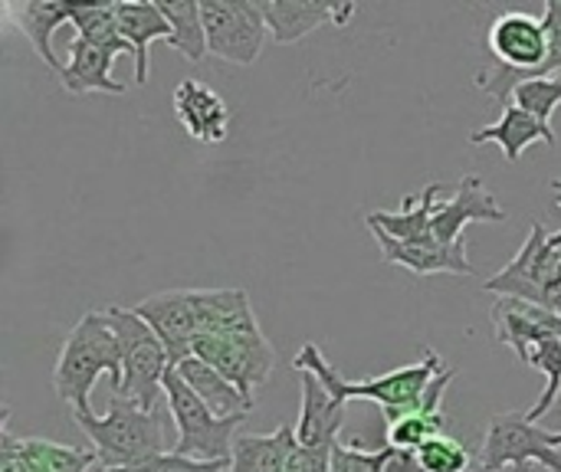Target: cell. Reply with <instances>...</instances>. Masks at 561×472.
<instances>
[{"label":"cell","mask_w":561,"mask_h":472,"mask_svg":"<svg viewBox=\"0 0 561 472\" xmlns=\"http://www.w3.org/2000/svg\"><path fill=\"white\" fill-rule=\"evenodd\" d=\"M385 472H424V467H421L417 453L391 447V457H388V467H385Z\"/></svg>","instance_id":"33"},{"label":"cell","mask_w":561,"mask_h":472,"mask_svg":"<svg viewBox=\"0 0 561 472\" xmlns=\"http://www.w3.org/2000/svg\"><path fill=\"white\" fill-rule=\"evenodd\" d=\"M559 407H561V398H559Z\"/></svg>","instance_id":"38"},{"label":"cell","mask_w":561,"mask_h":472,"mask_svg":"<svg viewBox=\"0 0 561 472\" xmlns=\"http://www.w3.org/2000/svg\"><path fill=\"white\" fill-rule=\"evenodd\" d=\"M89 472H102V470H89Z\"/></svg>","instance_id":"37"},{"label":"cell","mask_w":561,"mask_h":472,"mask_svg":"<svg viewBox=\"0 0 561 472\" xmlns=\"http://www.w3.org/2000/svg\"><path fill=\"white\" fill-rule=\"evenodd\" d=\"M552 191L561 197V181H552ZM549 246H552V250H561V230L559 233H549Z\"/></svg>","instance_id":"34"},{"label":"cell","mask_w":561,"mask_h":472,"mask_svg":"<svg viewBox=\"0 0 561 472\" xmlns=\"http://www.w3.org/2000/svg\"><path fill=\"white\" fill-rule=\"evenodd\" d=\"M194 306H197L201 335H227V332L260 329V322L253 315V302L243 289H194Z\"/></svg>","instance_id":"23"},{"label":"cell","mask_w":561,"mask_h":472,"mask_svg":"<svg viewBox=\"0 0 561 472\" xmlns=\"http://www.w3.org/2000/svg\"><path fill=\"white\" fill-rule=\"evenodd\" d=\"M500 145L506 161L510 164H519L523 151L533 148V145H556V128L539 122L536 115H529L526 108H519L516 102H506L503 105V115L496 125H486V128H477L470 131V145Z\"/></svg>","instance_id":"18"},{"label":"cell","mask_w":561,"mask_h":472,"mask_svg":"<svg viewBox=\"0 0 561 472\" xmlns=\"http://www.w3.org/2000/svg\"><path fill=\"white\" fill-rule=\"evenodd\" d=\"M556 444H559V447H561V434H556Z\"/></svg>","instance_id":"36"},{"label":"cell","mask_w":561,"mask_h":472,"mask_svg":"<svg viewBox=\"0 0 561 472\" xmlns=\"http://www.w3.org/2000/svg\"><path fill=\"white\" fill-rule=\"evenodd\" d=\"M417 460L424 472H467L470 470V453L460 440L454 437H434L431 444H424L417 450Z\"/></svg>","instance_id":"30"},{"label":"cell","mask_w":561,"mask_h":472,"mask_svg":"<svg viewBox=\"0 0 561 472\" xmlns=\"http://www.w3.org/2000/svg\"><path fill=\"white\" fill-rule=\"evenodd\" d=\"M500 472H549L546 467H536V463H526V467H510V470H500Z\"/></svg>","instance_id":"35"},{"label":"cell","mask_w":561,"mask_h":472,"mask_svg":"<svg viewBox=\"0 0 561 472\" xmlns=\"http://www.w3.org/2000/svg\"><path fill=\"white\" fill-rule=\"evenodd\" d=\"M76 26V36L99 46V49H108V53H131L135 49L125 43L122 30H118V16H115V3H72V20Z\"/></svg>","instance_id":"27"},{"label":"cell","mask_w":561,"mask_h":472,"mask_svg":"<svg viewBox=\"0 0 561 472\" xmlns=\"http://www.w3.org/2000/svg\"><path fill=\"white\" fill-rule=\"evenodd\" d=\"M437 197H440V184L431 181L424 187L421 197L408 194L401 200V210H371L368 214V227L385 230L388 237L401 240V243H414V246H431L434 240V210H437Z\"/></svg>","instance_id":"19"},{"label":"cell","mask_w":561,"mask_h":472,"mask_svg":"<svg viewBox=\"0 0 561 472\" xmlns=\"http://www.w3.org/2000/svg\"><path fill=\"white\" fill-rule=\"evenodd\" d=\"M299 381H302V407L296 421V440L309 453H332L348 411L342 401L329 394V388L316 375L299 371Z\"/></svg>","instance_id":"12"},{"label":"cell","mask_w":561,"mask_h":472,"mask_svg":"<svg viewBox=\"0 0 561 472\" xmlns=\"http://www.w3.org/2000/svg\"><path fill=\"white\" fill-rule=\"evenodd\" d=\"M503 220H506V210L493 194L483 191L480 174H463L457 194L450 200H437L434 240L450 246V243L463 240L467 223H503Z\"/></svg>","instance_id":"11"},{"label":"cell","mask_w":561,"mask_h":472,"mask_svg":"<svg viewBox=\"0 0 561 472\" xmlns=\"http://www.w3.org/2000/svg\"><path fill=\"white\" fill-rule=\"evenodd\" d=\"M76 427L89 437L95 467L102 472L135 470L161 453H171L158 411L148 414L125 398H112L105 417H95V414L76 417Z\"/></svg>","instance_id":"3"},{"label":"cell","mask_w":561,"mask_h":472,"mask_svg":"<svg viewBox=\"0 0 561 472\" xmlns=\"http://www.w3.org/2000/svg\"><path fill=\"white\" fill-rule=\"evenodd\" d=\"M526 463L561 472V447L556 444V434H546L542 427L526 421V414H496L480 447V472H500Z\"/></svg>","instance_id":"7"},{"label":"cell","mask_w":561,"mask_h":472,"mask_svg":"<svg viewBox=\"0 0 561 472\" xmlns=\"http://www.w3.org/2000/svg\"><path fill=\"white\" fill-rule=\"evenodd\" d=\"M108 375L112 381V394H118L122 388V345L115 338V332L105 325L102 312H85L72 332L66 335L56 368H53V391L59 394V401H66L72 407V417L92 414L89 394L92 384Z\"/></svg>","instance_id":"2"},{"label":"cell","mask_w":561,"mask_h":472,"mask_svg":"<svg viewBox=\"0 0 561 472\" xmlns=\"http://www.w3.org/2000/svg\"><path fill=\"white\" fill-rule=\"evenodd\" d=\"M118 53L99 49L85 39H72L69 43V59L59 72V82L66 92L72 95H85V92H108V95H125V85L112 79V66H115Z\"/></svg>","instance_id":"21"},{"label":"cell","mask_w":561,"mask_h":472,"mask_svg":"<svg viewBox=\"0 0 561 472\" xmlns=\"http://www.w3.org/2000/svg\"><path fill=\"white\" fill-rule=\"evenodd\" d=\"M444 368H447V365L440 361V355H437L434 348H424V358H421L417 365H404V368H398V371H391V375H381V378H375V381H348V378H342V375L325 361V355L319 352L316 342H306V345L299 348L296 361H293V371H296V375H299V371L316 375V378L329 388V394H332L335 401H342V404H348V401H375V404L381 407V414H385V427H391V424H398L401 417L414 414V411L424 404L427 388L434 384V378H437Z\"/></svg>","instance_id":"1"},{"label":"cell","mask_w":561,"mask_h":472,"mask_svg":"<svg viewBox=\"0 0 561 472\" xmlns=\"http://www.w3.org/2000/svg\"><path fill=\"white\" fill-rule=\"evenodd\" d=\"M135 312L151 325V332H154V335L161 338V345L168 348L171 368L194 355V345H197V335H201V329H197L194 289L158 292V296L138 302Z\"/></svg>","instance_id":"10"},{"label":"cell","mask_w":561,"mask_h":472,"mask_svg":"<svg viewBox=\"0 0 561 472\" xmlns=\"http://www.w3.org/2000/svg\"><path fill=\"white\" fill-rule=\"evenodd\" d=\"M230 470V463H197V460H187V457H178L174 450L171 453H161L135 470L125 472H224Z\"/></svg>","instance_id":"32"},{"label":"cell","mask_w":561,"mask_h":472,"mask_svg":"<svg viewBox=\"0 0 561 472\" xmlns=\"http://www.w3.org/2000/svg\"><path fill=\"white\" fill-rule=\"evenodd\" d=\"M483 289L500 299H523L556 312L561 292V250L549 246V233L542 223L529 227V237L513 256V263L490 276Z\"/></svg>","instance_id":"6"},{"label":"cell","mask_w":561,"mask_h":472,"mask_svg":"<svg viewBox=\"0 0 561 472\" xmlns=\"http://www.w3.org/2000/svg\"><path fill=\"white\" fill-rule=\"evenodd\" d=\"M454 378H457V368L447 365V368L434 378V384L427 388L424 404H421L414 414H408V417H401L398 424L388 427V447L417 453V450H421L424 444H431L434 437H444L447 417H444V411H440V401H444V394H447V388H450Z\"/></svg>","instance_id":"20"},{"label":"cell","mask_w":561,"mask_h":472,"mask_svg":"<svg viewBox=\"0 0 561 472\" xmlns=\"http://www.w3.org/2000/svg\"><path fill=\"white\" fill-rule=\"evenodd\" d=\"M158 7H161L164 20L171 23L168 46H174L187 62H204L210 46H207L201 3H194V0H168V3H158Z\"/></svg>","instance_id":"26"},{"label":"cell","mask_w":561,"mask_h":472,"mask_svg":"<svg viewBox=\"0 0 561 472\" xmlns=\"http://www.w3.org/2000/svg\"><path fill=\"white\" fill-rule=\"evenodd\" d=\"M164 401L171 411V421L178 427V444L171 447L178 457L197 460V463H230L237 430L247 421L243 417H214L210 407L184 384V378L171 368L164 375Z\"/></svg>","instance_id":"5"},{"label":"cell","mask_w":561,"mask_h":472,"mask_svg":"<svg viewBox=\"0 0 561 472\" xmlns=\"http://www.w3.org/2000/svg\"><path fill=\"white\" fill-rule=\"evenodd\" d=\"M115 16H118V30L125 36V43L135 49V82L145 85L148 82V46L154 39H171V23L164 20L158 3L148 0H128V3H115Z\"/></svg>","instance_id":"22"},{"label":"cell","mask_w":561,"mask_h":472,"mask_svg":"<svg viewBox=\"0 0 561 472\" xmlns=\"http://www.w3.org/2000/svg\"><path fill=\"white\" fill-rule=\"evenodd\" d=\"M526 365H533V368H539L542 375H546V391H542V398L526 411V421H539V417H546L552 407H559V398H561V338H546V342H539L529 355H526Z\"/></svg>","instance_id":"28"},{"label":"cell","mask_w":561,"mask_h":472,"mask_svg":"<svg viewBox=\"0 0 561 472\" xmlns=\"http://www.w3.org/2000/svg\"><path fill=\"white\" fill-rule=\"evenodd\" d=\"M388 457H391V447L385 450H365L358 440L352 444H335L332 450V463L329 470L332 472H385L388 467Z\"/></svg>","instance_id":"31"},{"label":"cell","mask_w":561,"mask_h":472,"mask_svg":"<svg viewBox=\"0 0 561 472\" xmlns=\"http://www.w3.org/2000/svg\"><path fill=\"white\" fill-rule=\"evenodd\" d=\"M16 20H20V30L23 36L33 43L36 56L53 69V72H62L66 62L56 59L53 53V33L72 20V3L66 0H30L23 7H16Z\"/></svg>","instance_id":"25"},{"label":"cell","mask_w":561,"mask_h":472,"mask_svg":"<svg viewBox=\"0 0 561 472\" xmlns=\"http://www.w3.org/2000/svg\"><path fill=\"white\" fill-rule=\"evenodd\" d=\"M519 108H526L529 115H536L539 122L552 125V115L561 105V76L552 79H529V82H519L513 89V99Z\"/></svg>","instance_id":"29"},{"label":"cell","mask_w":561,"mask_h":472,"mask_svg":"<svg viewBox=\"0 0 561 472\" xmlns=\"http://www.w3.org/2000/svg\"><path fill=\"white\" fill-rule=\"evenodd\" d=\"M263 16L270 36L286 46L299 43L319 26H348L355 3H322V0H263Z\"/></svg>","instance_id":"13"},{"label":"cell","mask_w":561,"mask_h":472,"mask_svg":"<svg viewBox=\"0 0 561 472\" xmlns=\"http://www.w3.org/2000/svg\"><path fill=\"white\" fill-rule=\"evenodd\" d=\"M194 355L207 361L210 368H217L230 384H237L247 401H253V391L266 384L276 368V352L266 342L263 329L201 335L194 345Z\"/></svg>","instance_id":"9"},{"label":"cell","mask_w":561,"mask_h":472,"mask_svg":"<svg viewBox=\"0 0 561 472\" xmlns=\"http://www.w3.org/2000/svg\"><path fill=\"white\" fill-rule=\"evenodd\" d=\"M493 329L500 345L513 348L519 355V361H526V355L546 342V338H561V315L552 309L523 302V299H500L493 309Z\"/></svg>","instance_id":"14"},{"label":"cell","mask_w":561,"mask_h":472,"mask_svg":"<svg viewBox=\"0 0 561 472\" xmlns=\"http://www.w3.org/2000/svg\"><path fill=\"white\" fill-rule=\"evenodd\" d=\"M174 371L184 378V384L210 407L214 417H243L253 411V401H247L240 394L237 384H230L217 368H210L207 361H201L197 355L184 358L181 365H174Z\"/></svg>","instance_id":"24"},{"label":"cell","mask_w":561,"mask_h":472,"mask_svg":"<svg viewBox=\"0 0 561 472\" xmlns=\"http://www.w3.org/2000/svg\"><path fill=\"white\" fill-rule=\"evenodd\" d=\"M204 30L210 56L233 66H253L266 43V16L256 0H204Z\"/></svg>","instance_id":"8"},{"label":"cell","mask_w":561,"mask_h":472,"mask_svg":"<svg viewBox=\"0 0 561 472\" xmlns=\"http://www.w3.org/2000/svg\"><path fill=\"white\" fill-rule=\"evenodd\" d=\"M381 246V256L391 263V266H404L417 276H437V273H447V276H473V263H470V253H467V237L444 246V243H431V246H414V243H401L394 237H388L385 230L378 227H368Z\"/></svg>","instance_id":"15"},{"label":"cell","mask_w":561,"mask_h":472,"mask_svg":"<svg viewBox=\"0 0 561 472\" xmlns=\"http://www.w3.org/2000/svg\"><path fill=\"white\" fill-rule=\"evenodd\" d=\"M174 115L184 131L204 145H220L230 131V108L224 95L197 79H184L174 89Z\"/></svg>","instance_id":"16"},{"label":"cell","mask_w":561,"mask_h":472,"mask_svg":"<svg viewBox=\"0 0 561 472\" xmlns=\"http://www.w3.org/2000/svg\"><path fill=\"white\" fill-rule=\"evenodd\" d=\"M102 319L122 345V388L115 398H125L135 407L154 414L158 398H164V375L171 371L168 348L135 309L108 306Z\"/></svg>","instance_id":"4"},{"label":"cell","mask_w":561,"mask_h":472,"mask_svg":"<svg viewBox=\"0 0 561 472\" xmlns=\"http://www.w3.org/2000/svg\"><path fill=\"white\" fill-rule=\"evenodd\" d=\"M306 457L296 440V427L283 424L270 437H237L230 472H302Z\"/></svg>","instance_id":"17"}]
</instances>
